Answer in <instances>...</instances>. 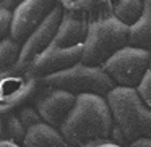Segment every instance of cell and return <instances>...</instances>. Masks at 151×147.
Masks as SVG:
<instances>
[{"instance_id":"cell-1","label":"cell","mask_w":151,"mask_h":147,"mask_svg":"<svg viewBox=\"0 0 151 147\" xmlns=\"http://www.w3.org/2000/svg\"><path fill=\"white\" fill-rule=\"evenodd\" d=\"M60 131L73 147H94L112 141L114 120L106 97L78 95Z\"/></svg>"},{"instance_id":"cell-2","label":"cell","mask_w":151,"mask_h":147,"mask_svg":"<svg viewBox=\"0 0 151 147\" xmlns=\"http://www.w3.org/2000/svg\"><path fill=\"white\" fill-rule=\"evenodd\" d=\"M88 24V13L65 11L54 40L29 70L39 78H44L81 63Z\"/></svg>"},{"instance_id":"cell-3","label":"cell","mask_w":151,"mask_h":147,"mask_svg":"<svg viewBox=\"0 0 151 147\" xmlns=\"http://www.w3.org/2000/svg\"><path fill=\"white\" fill-rule=\"evenodd\" d=\"M106 100L114 120V142L127 147L137 139L151 137V108L137 89L117 86L106 95Z\"/></svg>"},{"instance_id":"cell-4","label":"cell","mask_w":151,"mask_h":147,"mask_svg":"<svg viewBox=\"0 0 151 147\" xmlns=\"http://www.w3.org/2000/svg\"><path fill=\"white\" fill-rule=\"evenodd\" d=\"M88 36L81 63L101 66L119 50L128 45V26L115 18L111 5L89 13Z\"/></svg>"},{"instance_id":"cell-5","label":"cell","mask_w":151,"mask_h":147,"mask_svg":"<svg viewBox=\"0 0 151 147\" xmlns=\"http://www.w3.org/2000/svg\"><path fill=\"white\" fill-rule=\"evenodd\" d=\"M42 84L52 89L67 91L73 95H101L106 97L112 89H115V82L101 66H89L85 63L67 68L63 71L44 76Z\"/></svg>"},{"instance_id":"cell-6","label":"cell","mask_w":151,"mask_h":147,"mask_svg":"<svg viewBox=\"0 0 151 147\" xmlns=\"http://www.w3.org/2000/svg\"><path fill=\"white\" fill-rule=\"evenodd\" d=\"M42 89V79L28 68L0 71V108L2 113L17 111L37 97Z\"/></svg>"},{"instance_id":"cell-7","label":"cell","mask_w":151,"mask_h":147,"mask_svg":"<svg viewBox=\"0 0 151 147\" xmlns=\"http://www.w3.org/2000/svg\"><path fill=\"white\" fill-rule=\"evenodd\" d=\"M150 63L151 52L127 45L125 49L119 50L114 57H111L102 65V70L111 76L115 86L137 89L150 71Z\"/></svg>"},{"instance_id":"cell-8","label":"cell","mask_w":151,"mask_h":147,"mask_svg":"<svg viewBox=\"0 0 151 147\" xmlns=\"http://www.w3.org/2000/svg\"><path fill=\"white\" fill-rule=\"evenodd\" d=\"M60 5L59 0H23L13 10L10 37L24 44L37 26Z\"/></svg>"},{"instance_id":"cell-9","label":"cell","mask_w":151,"mask_h":147,"mask_svg":"<svg viewBox=\"0 0 151 147\" xmlns=\"http://www.w3.org/2000/svg\"><path fill=\"white\" fill-rule=\"evenodd\" d=\"M63 15H65V10L59 5V7L34 29V33L28 37L26 42L21 47L20 62H18L17 66H20V68H28V70L33 66V63L46 52V49L54 40L60 24H62Z\"/></svg>"},{"instance_id":"cell-10","label":"cell","mask_w":151,"mask_h":147,"mask_svg":"<svg viewBox=\"0 0 151 147\" xmlns=\"http://www.w3.org/2000/svg\"><path fill=\"white\" fill-rule=\"evenodd\" d=\"M76 95L70 94L67 91L52 89L42 84V89L33 100V105L37 108L39 115L42 116L44 123L52 128H60L70 116L73 107L76 104Z\"/></svg>"},{"instance_id":"cell-11","label":"cell","mask_w":151,"mask_h":147,"mask_svg":"<svg viewBox=\"0 0 151 147\" xmlns=\"http://www.w3.org/2000/svg\"><path fill=\"white\" fill-rule=\"evenodd\" d=\"M23 147H73L62 131L52 128L46 123H41L37 126L31 128L24 137Z\"/></svg>"},{"instance_id":"cell-12","label":"cell","mask_w":151,"mask_h":147,"mask_svg":"<svg viewBox=\"0 0 151 147\" xmlns=\"http://www.w3.org/2000/svg\"><path fill=\"white\" fill-rule=\"evenodd\" d=\"M128 45L151 52V0H145L141 18L128 28Z\"/></svg>"},{"instance_id":"cell-13","label":"cell","mask_w":151,"mask_h":147,"mask_svg":"<svg viewBox=\"0 0 151 147\" xmlns=\"http://www.w3.org/2000/svg\"><path fill=\"white\" fill-rule=\"evenodd\" d=\"M26 134H28V129L24 128V124L21 123L20 118H18L17 111L2 113V120H0V141H7V142L23 146Z\"/></svg>"},{"instance_id":"cell-14","label":"cell","mask_w":151,"mask_h":147,"mask_svg":"<svg viewBox=\"0 0 151 147\" xmlns=\"http://www.w3.org/2000/svg\"><path fill=\"white\" fill-rule=\"evenodd\" d=\"M111 8L115 18L125 24L133 26L145 11V0H112Z\"/></svg>"},{"instance_id":"cell-15","label":"cell","mask_w":151,"mask_h":147,"mask_svg":"<svg viewBox=\"0 0 151 147\" xmlns=\"http://www.w3.org/2000/svg\"><path fill=\"white\" fill-rule=\"evenodd\" d=\"M21 47H23V44L17 42L12 37L0 40V71H7L18 65Z\"/></svg>"},{"instance_id":"cell-16","label":"cell","mask_w":151,"mask_h":147,"mask_svg":"<svg viewBox=\"0 0 151 147\" xmlns=\"http://www.w3.org/2000/svg\"><path fill=\"white\" fill-rule=\"evenodd\" d=\"M60 7L72 13H94L112 4V0H59Z\"/></svg>"},{"instance_id":"cell-17","label":"cell","mask_w":151,"mask_h":147,"mask_svg":"<svg viewBox=\"0 0 151 147\" xmlns=\"http://www.w3.org/2000/svg\"><path fill=\"white\" fill-rule=\"evenodd\" d=\"M17 115L18 118L21 120V123L24 124V128H26L28 131L31 129V128L37 126V124L44 123L42 116L39 115V111H37V108L34 107V105H24V107H21L20 110H17Z\"/></svg>"},{"instance_id":"cell-18","label":"cell","mask_w":151,"mask_h":147,"mask_svg":"<svg viewBox=\"0 0 151 147\" xmlns=\"http://www.w3.org/2000/svg\"><path fill=\"white\" fill-rule=\"evenodd\" d=\"M12 24H13V10L0 7V37L2 39L10 37Z\"/></svg>"},{"instance_id":"cell-19","label":"cell","mask_w":151,"mask_h":147,"mask_svg":"<svg viewBox=\"0 0 151 147\" xmlns=\"http://www.w3.org/2000/svg\"><path fill=\"white\" fill-rule=\"evenodd\" d=\"M140 97L143 99V102L151 108V70L146 73V76L143 78V81L140 82V86L137 87Z\"/></svg>"},{"instance_id":"cell-20","label":"cell","mask_w":151,"mask_h":147,"mask_svg":"<svg viewBox=\"0 0 151 147\" xmlns=\"http://www.w3.org/2000/svg\"><path fill=\"white\" fill-rule=\"evenodd\" d=\"M127 147H151V137H141V139H137L135 142H132L130 146Z\"/></svg>"},{"instance_id":"cell-21","label":"cell","mask_w":151,"mask_h":147,"mask_svg":"<svg viewBox=\"0 0 151 147\" xmlns=\"http://www.w3.org/2000/svg\"><path fill=\"white\" fill-rule=\"evenodd\" d=\"M23 0H0V7H5L8 10H15Z\"/></svg>"},{"instance_id":"cell-22","label":"cell","mask_w":151,"mask_h":147,"mask_svg":"<svg viewBox=\"0 0 151 147\" xmlns=\"http://www.w3.org/2000/svg\"><path fill=\"white\" fill-rule=\"evenodd\" d=\"M94 147H125L122 144H117L114 141H109V142H104V144H99V146H94Z\"/></svg>"},{"instance_id":"cell-23","label":"cell","mask_w":151,"mask_h":147,"mask_svg":"<svg viewBox=\"0 0 151 147\" xmlns=\"http://www.w3.org/2000/svg\"><path fill=\"white\" fill-rule=\"evenodd\" d=\"M0 147H23V146L13 144V142H7V141H0Z\"/></svg>"},{"instance_id":"cell-24","label":"cell","mask_w":151,"mask_h":147,"mask_svg":"<svg viewBox=\"0 0 151 147\" xmlns=\"http://www.w3.org/2000/svg\"><path fill=\"white\" fill-rule=\"evenodd\" d=\"M150 70H151V63H150Z\"/></svg>"}]
</instances>
